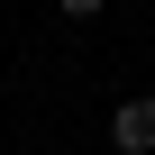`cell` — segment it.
<instances>
[{"label": "cell", "mask_w": 155, "mask_h": 155, "mask_svg": "<svg viewBox=\"0 0 155 155\" xmlns=\"http://www.w3.org/2000/svg\"><path fill=\"white\" fill-rule=\"evenodd\" d=\"M55 9H64V18H101L110 0H55Z\"/></svg>", "instance_id": "obj_2"}, {"label": "cell", "mask_w": 155, "mask_h": 155, "mask_svg": "<svg viewBox=\"0 0 155 155\" xmlns=\"http://www.w3.org/2000/svg\"><path fill=\"white\" fill-rule=\"evenodd\" d=\"M110 146L119 155H155V91H128L110 110Z\"/></svg>", "instance_id": "obj_1"}]
</instances>
